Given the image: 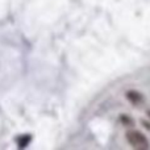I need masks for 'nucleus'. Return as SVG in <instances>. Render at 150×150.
<instances>
[{"instance_id": "1", "label": "nucleus", "mask_w": 150, "mask_h": 150, "mask_svg": "<svg viewBox=\"0 0 150 150\" xmlns=\"http://www.w3.org/2000/svg\"><path fill=\"white\" fill-rule=\"evenodd\" d=\"M127 140L133 148L136 149H148L149 142L145 134L137 130H128L127 132Z\"/></svg>"}, {"instance_id": "2", "label": "nucleus", "mask_w": 150, "mask_h": 150, "mask_svg": "<svg viewBox=\"0 0 150 150\" xmlns=\"http://www.w3.org/2000/svg\"><path fill=\"white\" fill-rule=\"evenodd\" d=\"M127 98H128V100H129L130 103H133V104H140L141 101L144 100L142 95H141L140 92H137V91H128Z\"/></svg>"}, {"instance_id": "3", "label": "nucleus", "mask_w": 150, "mask_h": 150, "mask_svg": "<svg viewBox=\"0 0 150 150\" xmlns=\"http://www.w3.org/2000/svg\"><path fill=\"white\" fill-rule=\"evenodd\" d=\"M29 140H30V137H29V136H23V137H20L18 138V145L21 146V148H24V146L26 145V144L29 142Z\"/></svg>"}, {"instance_id": "4", "label": "nucleus", "mask_w": 150, "mask_h": 150, "mask_svg": "<svg viewBox=\"0 0 150 150\" xmlns=\"http://www.w3.org/2000/svg\"><path fill=\"white\" fill-rule=\"evenodd\" d=\"M148 116H149V119H150V109L148 111Z\"/></svg>"}]
</instances>
